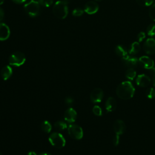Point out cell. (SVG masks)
Returning <instances> with one entry per match:
<instances>
[{
  "mask_svg": "<svg viewBox=\"0 0 155 155\" xmlns=\"http://www.w3.org/2000/svg\"><path fill=\"white\" fill-rule=\"evenodd\" d=\"M119 142V135L116 134L113 138V143L114 146H117Z\"/></svg>",
  "mask_w": 155,
  "mask_h": 155,
  "instance_id": "obj_31",
  "label": "cell"
},
{
  "mask_svg": "<svg viewBox=\"0 0 155 155\" xmlns=\"http://www.w3.org/2000/svg\"><path fill=\"white\" fill-rule=\"evenodd\" d=\"M84 13V10L81 8H75L73 10L72 12V14L73 16H81Z\"/></svg>",
  "mask_w": 155,
  "mask_h": 155,
  "instance_id": "obj_29",
  "label": "cell"
},
{
  "mask_svg": "<svg viewBox=\"0 0 155 155\" xmlns=\"http://www.w3.org/2000/svg\"><path fill=\"white\" fill-rule=\"evenodd\" d=\"M121 60L124 65L128 68H134L140 64L139 60L137 58L132 56H130L127 55L126 56L122 58Z\"/></svg>",
  "mask_w": 155,
  "mask_h": 155,
  "instance_id": "obj_7",
  "label": "cell"
},
{
  "mask_svg": "<svg viewBox=\"0 0 155 155\" xmlns=\"http://www.w3.org/2000/svg\"><path fill=\"white\" fill-rule=\"evenodd\" d=\"M143 48L147 54H153L155 53V39L153 38L147 39L143 44Z\"/></svg>",
  "mask_w": 155,
  "mask_h": 155,
  "instance_id": "obj_9",
  "label": "cell"
},
{
  "mask_svg": "<svg viewBox=\"0 0 155 155\" xmlns=\"http://www.w3.org/2000/svg\"><path fill=\"white\" fill-rule=\"evenodd\" d=\"M152 81L153 85L155 87V73L153 74H152Z\"/></svg>",
  "mask_w": 155,
  "mask_h": 155,
  "instance_id": "obj_36",
  "label": "cell"
},
{
  "mask_svg": "<svg viewBox=\"0 0 155 155\" xmlns=\"http://www.w3.org/2000/svg\"><path fill=\"white\" fill-rule=\"evenodd\" d=\"M53 0H39V3L46 7H50L53 4Z\"/></svg>",
  "mask_w": 155,
  "mask_h": 155,
  "instance_id": "obj_27",
  "label": "cell"
},
{
  "mask_svg": "<svg viewBox=\"0 0 155 155\" xmlns=\"http://www.w3.org/2000/svg\"><path fill=\"white\" fill-rule=\"evenodd\" d=\"M0 155H2V153H1V152H0Z\"/></svg>",
  "mask_w": 155,
  "mask_h": 155,
  "instance_id": "obj_39",
  "label": "cell"
},
{
  "mask_svg": "<svg viewBox=\"0 0 155 155\" xmlns=\"http://www.w3.org/2000/svg\"><path fill=\"white\" fill-rule=\"evenodd\" d=\"M125 75L126 78H127L128 79L133 80L136 76V71L134 68H130L126 70Z\"/></svg>",
  "mask_w": 155,
  "mask_h": 155,
  "instance_id": "obj_20",
  "label": "cell"
},
{
  "mask_svg": "<svg viewBox=\"0 0 155 155\" xmlns=\"http://www.w3.org/2000/svg\"><path fill=\"white\" fill-rule=\"evenodd\" d=\"M96 1H102V0H96Z\"/></svg>",
  "mask_w": 155,
  "mask_h": 155,
  "instance_id": "obj_38",
  "label": "cell"
},
{
  "mask_svg": "<svg viewBox=\"0 0 155 155\" xmlns=\"http://www.w3.org/2000/svg\"><path fill=\"white\" fill-rule=\"evenodd\" d=\"M139 63L142 67L146 69H150L154 67V61L150 57L147 56H141L139 59Z\"/></svg>",
  "mask_w": 155,
  "mask_h": 155,
  "instance_id": "obj_14",
  "label": "cell"
},
{
  "mask_svg": "<svg viewBox=\"0 0 155 155\" xmlns=\"http://www.w3.org/2000/svg\"><path fill=\"white\" fill-rule=\"evenodd\" d=\"M68 134L74 139L79 140L83 137V130L78 125L71 124L68 127Z\"/></svg>",
  "mask_w": 155,
  "mask_h": 155,
  "instance_id": "obj_6",
  "label": "cell"
},
{
  "mask_svg": "<svg viewBox=\"0 0 155 155\" xmlns=\"http://www.w3.org/2000/svg\"><path fill=\"white\" fill-rule=\"evenodd\" d=\"M25 61L24 54L20 51H16L12 54L8 59L9 64L15 67H19L24 64Z\"/></svg>",
  "mask_w": 155,
  "mask_h": 155,
  "instance_id": "obj_5",
  "label": "cell"
},
{
  "mask_svg": "<svg viewBox=\"0 0 155 155\" xmlns=\"http://www.w3.org/2000/svg\"><path fill=\"white\" fill-rule=\"evenodd\" d=\"M116 54L120 57H125L128 55V50L127 48L122 45H117L114 49Z\"/></svg>",
  "mask_w": 155,
  "mask_h": 155,
  "instance_id": "obj_18",
  "label": "cell"
},
{
  "mask_svg": "<svg viewBox=\"0 0 155 155\" xmlns=\"http://www.w3.org/2000/svg\"><path fill=\"white\" fill-rule=\"evenodd\" d=\"M4 0H0V5L4 3Z\"/></svg>",
  "mask_w": 155,
  "mask_h": 155,
  "instance_id": "obj_37",
  "label": "cell"
},
{
  "mask_svg": "<svg viewBox=\"0 0 155 155\" xmlns=\"http://www.w3.org/2000/svg\"><path fill=\"white\" fill-rule=\"evenodd\" d=\"M105 109L108 112L114 111L117 107V104L115 99L113 97H109L105 102Z\"/></svg>",
  "mask_w": 155,
  "mask_h": 155,
  "instance_id": "obj_16",
  "label": "cell"
},
{
  "mask_svg": "<svg viewBox=\"0 0 155 155\" xmlns=\"http://www.w3.org/2000/svg\"><path fill=\"white\" fill-rule=\"evenodd\" d=\"M151 79L150 77L145 74H139L136 79V84L141 87H146L150 84Z\"/></svg>",
  "mask_w": 155,
  "mask_h": 155,
  "instance_id": "obj_12",
  "label": "cell"
},
{
  "mask_svg": "<svg viewBox=\"0 0 155 155\" xmlns=\"http://www.w3.org/2000/svg\"><path fill=\"white\" fill-rule=\"evenodd\" d=\"M147 97L149 99H153L155 97V89L153 87L148 88L145 91Z\"/></svg>",
  "mask_w": 155,
  "mask_h": 155,
  "instance_id": "obj_24",
  "label": "cell"
},
{
  "mask_svg": "<svg viewBox=\"0 0 155 155\" xmlns=\"http://www.w3.org/2000/svg\"><path fill=\"white\" fill-rule=\"evenodd\" d=\"M65 102L66 104H67L68 105L71 104L73 102V99L71 97L68 96L65 99Z\"/></svg>",
  "mask_w": 155,
  "mask_h": 155,
  "instance_id": "obj_32",
  "label": "cell"
},
{
  "mask_svg": "<svg viewBox=\"0 0 155 155\" xmlns=\"http://www.w3.org/2000/svg\"><path fill=\"white\" fill-rule=\"evenodd\" d=\"M13 71L12 68L9 65H6L1 70V76L4 80H7L12 74Z\"/></svg>",
  "mask_w": 155,
  "mask_h": 155,
  "instance_id": "obj_17",
  "label": "cell"
},
{
  "mask_svg": "<svg viewBox=\"0 0 155 155\" xmlns=\"http://www.w3.org/2000/svg\"><path fill=\"white\" fill-rule=\"evenodd\" d=\"M145 38V33L143 31H140L137 36V40L138 42H142Z\"/></svg>",
  "mask_w": 155,
  "mask_h": 155,
  "instance_id": "obj_30",
  "label": "cell"
},
{
  "mask_svg": "<svg viewBox=\"0 0 155 155\" xmlns=\"http://www.w3.org/2000/svg\"><path fill=\"white\" fill-rule=\"evenodd\" d=\"M134 88L130 81H124L119 84L116 90L117 96L124 100L131 98L134 94Z\"/></svg>",
  "mask_w": 155,
  "mask_h": 155,
  "instance_id": "obj_1",
  "label": "cell"
},
{
  "mask_svg": "<svg viewBox=\"0 0 155 155\" xmlns=\"http://www.w3.org/2000/svg\"><path fill=\"white\" fill-rule=\"evenodd\" d=\"M4 17V10H2V8H1L0 7V21H1Z\"/></svg>",
  "mask_w": 155,
  "mask_h": 155,
  "instance_id": "obj_34",
  "label": "cell"
},
{
  "mask_svg": "<svg viewBox=\"0 0 155 155\" xmlns=\"http://www.w3.org/2000/svg\"><path fill=\"white\" fill-rule=\"evenodd\" d=\"M77 117V113L73 108H68L64 113V119L69 122H74Z\"/></svg>",
  "mask_w": 155,
  "mask_h": 155,
  "instance_id": "obj_13",
  "label": "cell"
},
{
  "mask_svg": "<svg viewBox=\"0 0 155 155\" xmlns=\"http://www.w3.org/2000/svg\"><path fill=\"white\" fill-rule=\"evenodd\" d=\"M41 127V130L45 133H48L51 130V125L47 120H45V121L42 122Z\"/></svg>",
  "mask_w": 155,
  "mask_h": 155,
  "instance_id": "obj_21",
  "label": "cell"
},
{
  "mask_svg": "<svg viewBox=\"0 0 155 155\" xmlns=\"http://www.w3.org/2000/svg\"><path fill=\"white\" fill-rule=\"evenodd\" d=\"M149 16L153 21H155V4L150 7L149 10Z\"/></svg>",
  "mask_w": 155,
  "mask_h": 155,
  "instance_id": "obj_28",
  "label": "cell"
},
{
  "mask_svg": "<svg viewBox=\"0 0 155 155\" xmlns=\"http://www.w3.org/2000/svg\"><path fill=\"white\" fill-rule=\"evenodd\" d=\"M140 45L139 43L138 42H134L130 46L128 52L131 55H134L138 53L140 51Z\"/></svg>",
  "mask_w": 155,
  "mask_h": 155,
  "instance_id": "obj_19",
  "label": "cell"
},
{
  "mask_svg": "<svg viewBox=\"0 0 155 155\" xmlns=\"http://www.w3.org/2000/svg\"><path fill=\"white\" fill-rule=\"evenodd\" d=\"M92 111H93V113L95 115L98 116H101L102 114V109H101V108L99 106H98V105H94V106L93 107Z\"/></svg>",
  "mask_w": 155,
  "mask_h": 155,
  "instance_id": "obj_26",
  "label": "cell"
},
{
  "mask_svg": "<svg viewBox=\"0 0 155 155\" xmlns=\"http://www.w3.org/2000/svg\"><path fill=\"white\" fill-rule=\"evenodd\" d=\"M99 10V5L97 2L93 1H90L87 2L84 7L85 12L89 14L92 15L95 13H96Z\"/></svg>",
  "mask_w": 155,
  "mask_h": 155,
  "instance_id": "obj_11",
  "label": "cell"
},
{
  "mask_svg": "<svg viewBox=\"0 0 155 155\" xmlns=\"http://www.w3.org/2000/svg\"><path fill=\"white\" fill-rule=\"evenodd\" d=\"M53 13L59 19H64L68 15L67 3L65 1H58L53 7Z\"/></svg>",
  "mask_w": 155,
  "mask_h": 155,
  "instance_id": "obj_2",
  "label": "cell"
},
{
  "mask_svg": "<svg viewBox=\"0 0 155 155\" xmlns=\"http://www.w3.org/2000/svg\"><path fill=\"white\" fill-rule=\"evenodd\" d=\"M114 131L116 134L120 135L122 134L126 129V126L123 120L120 119L116 120L113 125Z\"/></svg>",
  "mask_w": 155,
  "mask_h": 155,
  "instance_id": "obj_10",
  "label": "cell"
},
{
  "mask_svg": "<svg viewBox=\"0 0 155 155\" xmlns=\"http://www.w3.org/2000/svg\"><path fill=\"white\" fill-rule=\"evenodd\" d=\"M90 100L93 103L100 102L104 97V91L100 88H96L90 93Z\"/></svg>",
  "mask_w": 155,
  "mask_h": 155,
  "instance_id": "obj_8",
  "label": "cell"
},
{
  "mask_svg": "<svg viewBox=\"0 0 155 155\" xmlns=\"http://www.w3.org/2000/svg\"><path fill=\"white\" fill-rule=\"evenodd\" d=\"M147 33L149 36H153L155 35V24H151L147 28Z\"/></svg>",
  "mask_w": 155,
  "mask_h": 155,
  "instance_id": "obj_23",
  "label": "cell"
},
{
  "mask_svg": "<svg viewBox=\"0 0 155 155\" xmlns=\"http://www.w3.org/2000/svg\"><path fill=\"white\" fill-rule=\"evenodd\" d=\"M39 9L40 6L39 2L35 0H31L24 5V10L25 12L31 17H35L38 15L39 13Z\"/></svg>",
  "mask_w": 155,
  "mask_h": 155,
  "instance_id": "obj_4",
  "label": "cell"
},
{
  "mask_svg": "<svg viewBox=\"0 0 155 155\" xmlns=\"http://www.w3.org/2000/svg\"><path fill=\"white\" fill-rule=\"evenodd\" d=\"M48 140L50 143L57 148H61L65 145V140L64 136L59 133L54 132L51 133L48 137Z\"/></svg>",
  "mask_w": 155,
  "mask_h": 155,
  "instance_id": "obj_3",
  "label": "cell"
},
{
  "mask_svg": "<svg viewBox=\"0 0 155 155\" xmlns=\"http://www.w3.org/2000/svg\"><path fill=\"white\" fill-rule=\"evenodd\" d=\"M28 155H50V154H48V153H42V154H37L34 151H30L28 153Z\"/></svg>",
  "mask_w": 155,
  "mask_h": 155,
  "instance_id": "obj_33",
  "label": "cell"
},
{
  "mask_svg": "<svg viewBox=\"0 0 155 155\" xmlns=\"http://www.w3.org/2000/svg\"><path fill=\"white\" fill-rule=\"evenodd\" d=\"M137 3L141 6H150L151 5L154 0H136Z\"/></svg>",
  "mask_w": 155,
  "mask_h": 155,
  "instance_id": "obj_25",
  "label": "cell"
},
{
  "mask_svg": "<svg viewBox=\"0 0 155 155\" xmlns=\"http://www.w3.org/2000/svg\"><path fill=\"white\" fill-rule=\"evenodd\" d=\"M54 127L57 130L62 131L67 128V124L65 122H64L62 120H58V121H56L54 124Z\"/></svg>",
  "mask_w": 155,
  "mask_h": 155,
  "instance_id": "obj_22",
  "label": "cell"
},
{
  "mask_svg": "<svg viewBox=\"0 0 155 155\" xmlns=\"http://www.w3.org/2000/svg\"><path fill=\"white\" fill-rule=\"evenodd\" d=\"M12 1L18 4H21V3H23L25 1H26V0H12Z\"/></svg>",
  "mask_w": 155,
  "mask_h": 155,
  "instance_id": "obj_35",
  "label": "cell"
},
{
  "mask_svg": "<svg viewBox=\"0 0 155 155\" xmlns=\"http://www.w3.org/2000/svg\"><path fill=\"white\" fill-rule=\"evenodd\" d=\"M9 27L4 23H0V41L7 39L10 36Z\"/></svg>",
  "mask_w": 155,
  "mask_h": 155,
  "instance_id": "obj_15",
  "label": "cell"
}]
</instances>
